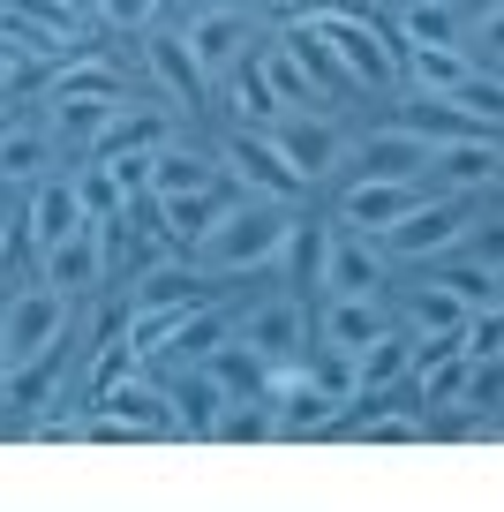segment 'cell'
<instances>
[{
  "label": "cell",
  "instance_id": "obj_4",
  "mask_svg": "<svg viewBox=\"0 0 504 512\" xmlns=\"http://www.w3.org/2000/svg\"><path fill=\"white\" fill-rule=\"evenodd\" d=\"M504 181V136H482V128H459V136H429V189L452 196H482Z\"/></svg>",
  "mask_w": 504,
  "mask_h": 512
},
{
  "label": "cell",
  "instance_id": "obj_19",
  "mask_svg": "<svg viewBox=\"0 0 504 512\" xmlns=\"http://www.w3.org/2000/svg\"><path fill=\"white\" fill-rule=\"evenodd\" d=\"M121 106V91H53V144H98Z\"/></svg>",
  "mask_w": 504,
  "mask_h": 512
},
{
  "label": "cell",
  "instance_id": "obj_37",
  "mask_svg": "<svg viewBox=\"0 0 504 512\" xmlns=\"http://www.w3.org/2000/svg\"><path fill=\"white\" fill-rule=\"evenodd\" d=\"M226 98H234V113H241V121H271V113H279V98H271L264 68H234V83H226Z\"/></svg>",
  "mask_w": 504,
  "mask_h": 512
},
{
  "label": "cell",
  "instance_id": "obj_2",
  "mask_svg": "<svg viewBox=\"0 0 504 512\" xmlns=\"http://www.w3.org/2000/svg\"><path fill=\"white\" fill-rule=\"evenodd\" d=\"M309 23L331 38V53H339V68H347L354 91H392V83H399V46L384 38V23H377V16L324 0V8H309Z\"/></svg>",
  "mask_w": 504,
  "mask_h": 512
},
{
  "label": "cell",
  "instance_id": "obj_25",
  "mask_svg": "<svg viewBox=\"0 0 504 512\" xmlns=\"http://www.w3.org/2000/svg\"><path fill=\"white\" fill-rule=\"evenodd\" d=\"M414 354H422V339H414V332H392V324H384V332L362 347V400H377L384 384H399V377H407V369H414Z\"/></svg>",
  "mask_w": 504,
  "mask_h": 512
},
{
  "label": "cell",
  "instance_id": "obj_26",
  "mask_svg": "<svg viewBox=\"0 0 504 512\" xmlns=\"http://www.w3.org/2000/svg\"><path fill=\"white\" fill-rule=\"evenodd\" d=\"M256 68H264V83H271V98H279V106H294V113H309V106H324V91H316V76L309 68H301V53L286 46H264L256 53Z\"/></svg>",
  "mask_w": 504,
  "mask_h": 512
},
{
  "label": "cell",
  "instance_id": "obj_40",
  "mask_svg": "<svg viewBox=\"0 0 504 512\" xmlns=\"http://www.w3.org/2000/svg\"><path fill=\"white\" fill-rule=\"evenodd\" d=\"M98 16H106L113 31H143V23L158 16V0H98Z\"/></svg>",
  "mask_w": 504,
  "mask_h": 512
},
{
  "label": "cell",
  "instance_id": "obj_41",
  "mask_svg": "<svg viewBox=\"0 0 504 512\" xmlns=\"http://www.w3.org/2000/svg\"><path fill=\"white\" fill-rule=\"evenodd\" d=\"M0 384H8V347H0Z\"/></svg>",
  "mask_w": 504,
  "mask_h": 512
},
{
  "label": "cell",
  "instance_id": "obj_11",
  "mask_svg": "<svg viewBox=\"0 0 504 512\" xmlns=\"http://www.w3.org/2000/svg\"><path fill=\"white\" fill-rule=\"evenodd\" d=\"M219 166H226V174H234V181H249L256 196H279V204H294V196H301L294 166L279 159V144H271V136H226Z\"/></svg>",
  "mask_w": 504,
  "mask_h": 512
},
{
  "label": "cell",
  "instance_id": "obj_17",
  "mask_svg": "<svg viewBox=\"0 0 504 512\" xmlns=\"http://www.w3.org/2000/svg\"><path fill=\"white\" fill-rule=\"evenodd\" d=\"M467 317H474V302H467L444 272L422 279V287L407 294V332L422 339V347H429V339H459V324H467Z\"/></svg>",
  "mask_w": 504,
  "mask_h": 512
},
{
  "label": "cell",
  "instance_id": "obj_34",
  "mask_svg": "<svg viewBox=\"0 0 504 512\" xmlns=\"http://www.w3.org/2000/svg\"><path fill=\"white\" fill-rule=\"evenodd\" d=\"M76 204H83V219H121L128 189H121V174L98 159V166H83V174H76Z\"/></svg>",
  "mask_w": 504,
  "mask_h": 512
},
{
  "label": "cell",
  "instance_id": "obj_36",
  "mask_svg": "<svg viewBox=\"0 0 504 512\" xmlns=\"http://www.w3.org/2000/svg\"><path fill=\"white\" fill-rule=\"evenodd\" d=\"M354 437H362V445H422L429 415H362V422H354Z\"/></svg>",
  "mask_w": 504,
  "mask_h": 512
},
{
  "label": "cell",
  "instance_id": "obj_1",
  "mask_svg": "<svg viewBox=\"0 0 504 512\" xmlns=\"http://www.w3.org/2000/svg\"><path fill=\"white\" fill-rule=\"evenodd\" d=\"M294 249V211L279 196H249V204H226L219 226L196 241V264L211 279H234V272H264Z\"/></svg>",
  "mask_w": 504,
  "mask_h": 512
},
{
  "label": "cell",
  "instance_id": "obj_42",
  "mask_svg": "<svg viewBox=\"0 0 504 512\" xmlns=\"http://www.w3.org/2000/svg\"><path fill=\"white\" fill-rule=\"evenodd\" d=\"M0 83H8V53H0Z\"/></svg>",
  "mask_w": 504,
  "mask_h": 512
},
{
  "label": "cell",
  "instance_id": "obj_33",
  "mask_svg": "<svg viewBox=\"0 0 504 512\" xmlns=\"http://www.w3.org/2000/svg\"><path fill=\"white\" fill-rule=\"evenodd\" d=\"M151 76L166 83L181 106H196V98H204V68L189 61V46H181V38H151Z\"/></svg>",
  "mask_w": 504,
  "mask_h": 512
},
{
  "label": "cell",
  "instance_id": "obj_27",
  "mask_svg": "<svg viewBox=\"0 0 504 512\" xmlns=\"http://www.w3.org/2000/svg\"><path fill=\"white\" fill-rule=\"evenodd\" d=\"M211 437H219V445H264V437H279V400H271V392L226 400L219 422H211Z\"/></svg>",
  "mask_w": 504,
  "mask_h": 512
},
{
  "label": "cell",
  "instance_id": "obj_9",
  "mask_svg": "<svg viewBox=\"0 0 504 512\" xmlns=\"http://www.w3.org/2000/svg\"><path fill=\"white\" fill-rule=\"evenodd\" d=\"M271 144H279V159L294 166L301 189H309V181H324L331 166L347 159V136H339V121H324V113H301V121H286Z\"/></svg>",
  "mask_w": 504,
  "mask_h": 512
},
{
  "label": "cell",
  "instance_id": "obj_18",
  "mask_svg": "<svg viewBox=\"0 0 504 512\" xmlns=\"http://www.w3.org/2000/svg\"><path fill=\"white\" fill-rule=\"evenodd\" d=\"M234 204L226 189H181V196H151V219L166 241H181V249H196V241L219 226V211Z\"/></svg>",
  "mask_w": 504,
  "mask_h": 512
},
{
  "label": "cell",
  "instance_id": "obj_14",
  "mask_svg": "<svg viewBox=\"0 0 504 512\" xmlns=\"http://www.w3.org/2000/svg\"><path fill=\"white\" fill-rule=\"evenodd\" d=\"M181 46H189V61L211 76H226V68L241 61V46H249V23H241V8H204V16H189V31H181Z\"/></svg>",
  "mask_w": 504,
  "mask_h": 512
},
{
  "label": "cell",
  "instance_id": "obj_10",
  "mask_svg": "<svg viewBox=\"0 0 504 512\" xmlns=\"http://www.w3.org/2000/svg\"><path fill=\"white\" fill-rule=\"evenodd\" d=\"M467 369H474V354L459 347V339H429L422 354H414V400H422V415L437 407V415H452L459 400H467Z\"/></svg>",
  "mask_w": 504,
  "mask_h": 512
},
{
  "label": "cell",
  "instance_id": "obj_3",
  "mask_svg": "<svg viewBox=\"0 0 504 512\" xmlns=\"http://www.w3.org/2000/svg\"><path fill=\"white\" fill-rule=\"evenodd\" d=\"M467 234H474V196L429 189L399 226H384V234H377V249H384V256H407V264H422V256H452Z\"/></svg>",
  "mask_w": 504,
  "mask_h": 512
},
{
  "label": "cell",
  "instance_id": "obj_30",
  "mask_svg": "<svg viewBox=\"0 0 504 512\" xmlns=\"http://www.w3.org/2000/svg\"><path fill=\"white\" fill-rule=\"evenodd\" d=\"M219 407H226V392H219V377H211L204 362H189V377L174 384V422L189 437H211V422H219Z\"/></svg>",
  "mask_w": 504,
  "mask_h": 512
},
{
  "label": "cell",
  "instance_id": "obj_13",
  "mask_svg": "<svg viewBox=\"0 0 504 512\" xmlns=\"http://www.w3.org/2000/svg\"><path fill=\"white\" fill-rule=\"evenodd\" d=\"M98 279H106V234H98V219H83L76 234H61V241L46 249V287L91 294Z\"/></svg>",
  "mask_w": 504,
  "mask_h": 512
},
{
  "label": "cell",
  "instance_id": "obj_23",
  "mask_svg": "<svg viewBox=\"0 0 504 512\" xmlns=\"http://www.w3.org/2000/svg\"><path fill=\"white\" fill-rule=\"evenodd\" d=\"M181 189H226V166L204 159V151L158 144L151 151V196H181Z\"/></svg>",
  "mask_w": 504,
  "mask_h": 512
},
{
  "label": "cell",
  "instance_id": "obj_5",
  "mask_svg": "<svg viewBox=\"0 0 504 512\" xmlns=\"http://www.w3.org/2000/svg\"><path fill=\"white\" fill-rule=\"evenodd\" d=\"M68 339V294L61 287H23L16 302L0 309V347H8V369L16 362H38V354H53Z\"/></svg>",
  "mask_w": 504,
  "mask_h": 512
},
{
  "label": "cell",
  "instance_id": "obj_35",
  "mask_svg": "<svg viewBox=\"0 0 504 512\" xmlns=\"http://www.w3.org/2000/svg\"><path fill=\"white\" fill-rule=\"evenodd\" d=\"M459 46H467L474 68H497L504 76V0H489L474 23H459Z\"/></svg>",
  "mask_w": 504,
  "mask_h": 512
},
{
  "label": "cell",
  "instance_id": "obj_20",
  "mask_svg": "<svg viewBox=\"0 0 504 512\" xmlns=\"http://www.w3.org/2000/svg\"><path fill=\"white\" fill-rule=\"evenodd\" d=\"M83 226V204H76V181H31V204H23V234L31 249H53L61 234Z\"/></svg>",
  "mask_w": 504,
  "mask_h": 512
},
{
  "label": "cell",
  "instance_id": "obj_21",
  "mask_svg": "<svg viewBox=\"0 0 504 512\" xmlns=\"http://www.w3.org/2000/svg\"><path fill=\"white\" fill-rule=\"evenodd\" d=\"M316 332H324V347L362 354L369 339L384 332V302H377V294H331V302H324V324H316Z\"/></svg>",
  "mask_w": 504,
  "mask_h": 512
},
{
  "label": "cell",
  "instance_id": "obj_12",
  "mask_svg": "<svg viewBox=\"0 0 504 512\" xmlns=\"http://www.w3.org/2000/svg\"><path fill=\"white\" fill-rule=\"evenodd\" d=\"M91 407H113V415L128 422V430L136 437H174L181 422H174V392H158V384H143L136 369H121V377L106 384V392H98Z\"/></svg>",
  "mask_w": 504,
  "mask_h": 512
},
{
  "label": "cell",
  "instance_id": "obj_29",
  "mask_svg": "<svg viewBox=\"0 0 504 512\" xmlns=\"http://www.w3.org/2000/svg\"><path fill=\"white\" fill-rule=\"evenodd\" d=\"M226 332H234V309H226V302H204V309H189V317H181V332L166 339V362H181V369H189V362H204V354L219 347Z\"/></svg>",
  "mask_w": 504,
  "mask_h": 512
},
{
  "label": "cell",
  "instance_id": "obj_28",
  "mask_svg": "<svg viewBox=\"0 0 504 512\" xmlns=\"http://www.w3.org/2000/svg\"><path fill=\"white\" fill-rule=\"evenodd\" d=\"M158 144H174V121L151 106H121L113 113V128L98 136V159H121V151H158Z\"/></svg>",
  "mask_w": 504,
  "mask_h": 512
},
{
  "label": "cell",
  "instance_id": "obj_22",
  "mask_svg": "<svg viewBox=\"0 0 504 512\" xmlns=\"http://www.w3.org/2000/svg\"><path fill=\"white\" fill-rule=\"evenodd\" d=\"M46 166H53V128H31V121L0 128V181H8V189L46 181Z\"/></svg>",
  "mask_w": 504,
  "mask_h": 512
},
{
  "label": "cell",
  "instance_id": "obj_7",
  "mask_svg": "<svg viewBox=\"0 0 504 512\" xmlns=\"http://www.w3.org/2000/svg\"><path fill=\"white\" fill-rule=\"evenodd\" d=\"M422 196H429V181H377V174H354L347 204H339V226H354V234L377 241L384 226H399L414 204H422Z\"/></svg>",
  "mask_w": 504,
  "mask_h": 512
},
{
  "label": "cell",
  "instance_id": "obj_24",
  "mask_svg": "<svg viewBox=\"0 0 504 512\" xmlns=\"http://www.w3.org/2000/svg\"><path fill=\"white\" fill-rule=\"evenodd\" d=\"M301 377H309L316 400L362 407V354H347V347H316V354H301Z\"/></svg>",
  "mask_w": 504,
  "mask_h": 512
},
{
  "label": "cell",
  "instance_id": "obj_6",
  "mask_svg": "<svg viewBox=\"0 0 504 512\" xmlns=\"http://www.w3.org/2000/svg\"><path fill=\"white\" fill-rule=\"evenodd\" d=\"M234 339L241 347H256L264 362H301L309 354V309L294 302V294H279V302H256L234 317Z\"/></svg>",
  "mask_w": 504,
  "mask_h": 512
},
{
  "label": "cell",
  "instance_id": "obj_8",
  "mask_svg": "<svg viewBox=\"0 0 504 512\" xmlns=\"http://www.w3.org/2000/svg\"><path fill=\"white\" fill-rule=\"evenodd\" d=\"M354 166L377 174V181H429V136H422V128H407V121L369 128L362 144H354Z\"/></svg>",
  "mask_w": 504,
  "mask_h": 512
},
{
  "label": "cell",
  "instance_id": "obj_16",
  "mask_svg": "<svg viewBox=\"0 0 504 512\" xmlns=\"http://www.w3.org/2000/svg\"><path fill=\"white\" fill-rule=\"evenodd\" d=\"M377 287H384V256L369 249V234H354V226H331L324 294H377Z\"/></svg>",
  "mask_w": 504,
  "mask_h": 512
},
{
  "label": "cell",
  "instance_id": "obj_15",
  "mask_svg": "<svg viewBox=\"0 0 504 512\" xmlns=\"http://www.w3.org/2000/svg\"><path fill=\"white\" fill-rule=\"evenodd\" d=\"M181 302H219V279L204 264H151V272L128 279V309H181Z\"/></svg>",
  "mask_w": 504,
  "mask_h": 512
},
{
  "label": "cell",
  "instance_id": "obj_43",
  "mask_svg": "<svg viewBox=\"0 0 504 512\" xmlns=\"http://www.w3.org/2000/svg\"><path fill=\"white\" fill-rule=\"evenodd\" d=\"M0 241H8V226H0Z\"/></svg>",
  "mask_w": 504,
  "mask_h": 512
},
{
  "label": "cell",
  "instance_id": "obj_39",
  "mask_svg": "<svg viewBox=\"0 0 504 512\" xmlns=\"http://www.w3.org/2000/svg\"><path fill=\"white\" fill-rule=\"evenodd\" d=\"M459 249H467V264H482V272H497L504 279V219H474V234L467 241H459Z\"/></svg>",
  "mask_w": 504,
  "mask_h": 512
},
{
  "label": "cell",
  "instance_id": "obj_38",
  "mask_svg": "<svg viewBox=\"0 0 504 512\" xmlns=\"http://www.w3.org/2000/svg\"><path fill=\"white\" fill-rule=\"evenodd\" d=\"M459 347H467V354H504V302L497 309L474 302V317L459 324Z\"/></svg>",
  "mask_w": 504,
  "mask_h": 512
},
{
  "label": "cell",
  "instance_id": "obj_32",
  "mask_svg": "<svg viewBox=\"0 0 504 512\" xmlns=\"http://www.w3.org/2000/svg\"><path fill=\"white\" fill-rule=\"evenodd\" d=\"M399 46H459V8L452 0H407Z\"/></svg>",
  "mask_w": 504,
  "mask_h": 512
},
{
  "label": "cell",
  "instance_id": "obj_31",
  "mask_svg": "<svg viewBox=\"0 0 504 512\" xmlns=\"http://www.w3.org/2000/svg\"><path fill=\"white\" fill-rule=\"evenodd\" d=\"M399 61H407V76H414V91H452L459 76H467V46H399Z\"/></svg>",
  "mask_w": 504,
  "mask_h": 512
}]
</instances>
